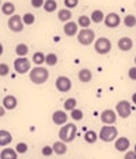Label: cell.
I'll return each mask as SVG.
<instances>
[{
  "label": "cell",
  "mask_w": 136,
  "mask_h": 159,
  "mask_svg": "<svg viewBox=\"0 0 136 159\" xmlns=\"http://www.w3.org/2000/svg\"><path fill=\"white\" fill-rule=\"evenodd\" d=\"M117 120V111H114L112 109H106L101 113V121L105 125H112Z\"/></svg>",
  "instance_id": "cell-10"
},
{
  "label": "cell",
  "mask_w": 136,
  "mask_h": 159,
  "mask_svg": "<svg viewBox=\"0 0 136 159\" xmlns=\"http://www.w3.org/2000/svg\"><path fill=\"white\" fill-rule=\"evenodd\" d=\"M64 34L68 35V37H74V35L78 34V23L76 22H67L64 25Z\"/></svg>",
  "instance_id": "cell-15"
},
{
  "label": "cell",
  "mask_w": 136,
  "mask_h": 159,
  "mask_svg": "<svg viewBox=\"0 0 136 159\" xmlns=\"http://www.w3.org/2000/svg\"><path fill=\"white\" fill-rule=\"evenodd\" d=\"M14 68H15V71L19 75H25L31 71V64L26 57H19V59L14 61Z\"/></svg>",
  "instance_id": "cell-6"
},
{
  "label": "cell",
  "mask_w": 136,
  "mask_h": 159,
  "mask_svg": "<svg viewBox=\"0 0 136 159\" xmlns=\"http://www.w3.org/2000/svg\"><path fill=\"white\" fill-rule=\"evenodd\" d=\"M16 105H18V101L14 95H6L3 98V106L7 110H14L16 107Z\"/></svg>",
  "instance_id": "cell-16"
},
{
  "label": "cell",
  "mask_w": 136,
  "mask_h": 159,
  "mask_svg": "<svg viewBox=\"0 0 136 159\" xmlns=\"http://www.w3.org/2000/svg\"><path fill=\"white\" fill-rule=\"evenodd\" d=\"M0 159H18L16 150H12V148H3L2 154H0Z\"/></svg>",
  "instance_id": "cell-17"
},
{
  "label": "cell",
  "mask_w": 136,
  "mask_h": 159,
  "mask_svg": "<svg viewBox=\"0 0 136 159\" xmlns=\"http://www.w3.org/2000/svg\"><path fill=\"white\" fill-rule=\"evenodd\" d=\"M56 89L59 90L60 93H67L70 91L71 87H72V82H71L70 78L67 76H59L56 79Z\"/></svg>",
  "instance_id": "cell-9"
},
{
  "label": "cell",
  "mask_w": 136,
  "mask_h": 159,
  "mask_svg": "<svg viewBox=\"0 0 136 159\" xmlns=\"http://www.w3.org/2000/svg\"><path fill=\"white\" fill-rule=\"evenodd\" d=\"M94 49L98 55H108L112 49V42L106 37H99L94 42Z\"/></svg>",
  "instance_id": "cell-5"
},
{
  "label": "cell",
  "mask_w": 136,
  "mask_h": 159,
  "mask_svg": "<svg viewBox=\"0 0 136 159\" xmlns=\"http://www.w3.org/2000/svg\"><path fill=\"white\" fill-rule=\"evenodd\" d=\"M57 18H59V20H61V22H70L71 18H72V14L68 8H63V10H59V12H57Z\"/></svg>",
  "instance_id": "cell-20"
},
{
  "label": "cell",
  "mask_w": 136,
  "mask_h": 159,
  "mask_svg": "<svg viewBox=\"0 0 136 159\" xmlns=\"http://www.w3.org/2000/svg\"><path fill=\"white\" fill-rule=\"evenodd\" d=\"M131 146V142L128 137H117L116 142H114V148H116L117 151H120V152H124V151H127L128 148Z\"/></svg>",
  "instance_id": "cell-13"
},
{
  "label": "cell",
  "mask_w": 136,
  "mask_h": 159,
  "mask_svg": "<svg viewBox=\"0 0 136 159\" xmlns=\"http://www.w3.org/2000/svg\"><path fill=\"white\" fill-rule=\"evenodd\" d=\"M135 64H136V57H135Z\"/></svg>",
  "instance_id": "cell-44"
},
{
  "label": "cell",
  "mask_w": 136,
  "mask_h": 159,
  "mask_svg": "<svg viewBox=\"0 0 136 159\" xmlns=\"http://www.w3.org/2000/svg\"><path fill=\"white\" fill-rule=\"evenodd\" d=\"M71 118L75 120V121L83 120V111H82L80 109H74L72 111H71Z\"/></svg>",
  "instance_id": "cell-33"
},
{
  "label": "cell",
  "mask_w": 136,
  "mask_h": 159,
  "mask_svg": "<svg viewBox=\"0 0 136 159\" xmlns=\"http://www.w3.org/2000/svg\"><path fill=\"white\" fill-rule=\"evenodd\" d=\"M45 0H31V6L34 8H40V7H44Z\"/></svg>",
  "instance_id": "cell-38"
},
{
  "label": "cell",
  "mask_w": 136,
  "mask_h": 159,
  "mask_svg": "<svg viewBox=\"0 0 136 159\" xmlns=\"http://www.w3.org/2000/svg\"><path fill=\"white\" fill-rule=\"evenodd\" d=\"M76 38H78V42H79L80 45L88 46L94 42L95 33H94V30H91V29H82L79 33H78Z\"/></svg>",
  "instance_id": "cell-4"
},
{
  "label": "cell",
  "mask_w": 136,
  "mask_h": 159,
  "mask_svg": "<svg viewBox=\"0 0 136 159\" xmlns=\"http://www.w3.org/2000/svg\"><path fill=\"white\" fill-rule=\"evenodd\" d=\"M29 78L34 84H42L49 79V71L44 67H35L29 72Z\"/></svg>",
  "instance_id": "cell-1"
},
{
  "label": "cell",
  "mask_w": 136,
  "mask_h": 159,
  "mask_svg": "<svg viewBox=\"0 0 136 159\" xmlns=\"http://www.w3.org/2000/svg\"><path fill=\"white\" fill-rule=\"evenodd\" d=\"M15 53L19 57H26L29 53V46L26 44H18L15 48Z\"/></svg>",
  "instance_id": "cell-25"
},
{
  "label": "cell",
  "mask_w": 136,
  "mask_h": 159,
  "mask_svg": "<svg viewBox=\"0 0 136 159\" xmlns=\"http://www.w3.org/2000/svg\"><path fill=\"white\" fill-rule=\"evenodd\" d=\"M105 25L108 27H110V29H114V27H117L120 25V22H121V19H120V16L117 15L116 12H110V14H108V15L105 16Z\"/></svg>",
  "instance_id": "cell-11"
},
{
  "label": "cell",
  "mask_w": 136,
  "mask_h": 159,
  "mask_svg": "<svg viewBox=\"0 0 136 159\" xmlns=\"http://www.w3.org/2000/svg\"><path fill=\"white\" fill-rule=\"evenodd\" d=\"M11 142H12V135L8 131H3L2 129V132H0V146L2 147L8 146Z\"/></svg>",
  "instance_id": "cell-19"
},
{
  "label": "cell",
  "mask_w": 136,
  "mask_h": 159,
  "mask_svg": "<svg viewBox=\"0 0 136 159\" xmlns=\"http://www.w3.org/2000/svg\"><path fill=\"white\" fill-rule=\"evenodd\" d=\"M45 59H46V56L42 52H35L33 55V63L35 64V66H41V64H44Z\"/></svg>",
  "instance_id": "cell-27"
},
{
  "label": "cell",
  "mask_w": 136,
  "mask_h": 159,
  "mask_svg": "<svg viewBox=\"0 0 136 159\" xmlns=\"http://www.w3.org/2000/svg\"><path fill=\"white\" fill-rule=\"evenodd\" d=\"M116 111L121 118H128L131 116V103L125 99L120 101L116 105Z\"/></svg>",
  "instance_id": "cell-8"
},
{
  "label": "cell",
  "mask_w": 136,
  "mask_h": 159,
  "mask_svg": "<svg viewBox=\"0 0 136 159\" xmlns=\"http://www.w3.org/2000/svg\"><path fill=\"white\" fill-rule=\"evenodd\" d=\"M76 132H78V128L75 124H66L61 126V129L59 131V137L60 140H63V142L66 143H71L75 140V137H76Z\"/></svg>",
  "instance_id": "cell-2"
},
{
  "label": "cell",
  "mask_w": 136,
  "mask_h": 159,
  "mask_svg": "<svg viewBox=\"0 0 136 159\" xmlns=\"http://www.w3.org/2000/svg\"><path fill=\"white\" fill-rule=\"evenodd\" d=\"M8 72H10V68H8V66L7 64H4V63H2L0 64V76H7L8 75Z\"/></svg>",
  "instance_id": "cell-37"
},
{
  "label": "cell",
  "mask_w": 136,
  "mask_h": 159,
  "mask_svg": "<svg viewBox=\"0 0 136 159\" xmlns=\"http://www.w3.org/2000/svg\"><path fill=\"white\" fill-rule=\"evenodd\" d=\"M41 152L44 157H51V155L55 152V150H53V147H51V146H45V147H42Z\"/></svg>",
  "instance_id": "cell-35"
},
{
  "label": "cell",
  "mask_w": 136,
  "mask_h": 159,
  "mask_svg": "<svg viewBox=\"0 0 136 159\" xmlns=\"http://www.w3.org/2000/svg\"><path fill=\"white\" fill-rule=\"evenodd\" d=\"M15 150H16L18 154H25V152H27L29 147H27L26 143H18L15 146Z\"/></svg>",
  "instance_id": "cell-34"
},
{
  "label": "cell",
  "mask_w": 136,
  "mask_h": 159,
  "mask_svg": "<svg viewBox=\"0 0 136 159\" xmlns=\"http://www.w3.org/2000/svg\"><path fill=\"white\" fill-rule=\"evenodd\" d=\"M57 61H59V59H57V56L55 55V53H48V55H46V59H45L46 66L55 67L56 64H57Z\"/></svg>",
  "instance_id": "cell-29"
},
{
  "label": "cell",
  "mask_w": 136,
  "mask_h": 159,
  "mask_svg": "<svg viewBox=\"0 0 136 159\" xmlns=\"http://www.w3.org/2000/svg\"><path fill=\"white\" fill-rule=\"evenodd\" d=\"M128 76H129L131 80H136V67L129 68V71H128Z\"/></svg>",
  "instance_id": "cell-39"
},
{
  "label": "cell",
  "mask_w": 136,
  "mask_h": 159,
  "mask_svg": "<svg viewBox=\"0 0 136 159\" xmlns=\"http://www.w3.org/2000/svg\"><path fill=\"white\" fill-rule=\"evenodd\" d=\"M134 151H135V152H136V144H135V146H134Z\"/></svg>",
  "instance_id": "cell-43"
},
{
  "label": "cell",
  "mask_w": 136,
  "mask_h": 159,
  "mask_svg": "<svg viewBox=\"0 0 136 159\" xmlns=\"http://www.w3.org/2000/svg\"><path fill=\"white\" fill-rule=\"evenodd\" d=\"M78 3H79V0H64V6H66L68 10L75 8V7L78 6Z\"/></svg>",
  "instance_id": "cell-36"
},
{
  "label": "cell",
  "mask_w": 136,
  "mask_h": 159,
  "mask_svg": "<svg viewBox=\"0 0 136 159\" xmlns=\"http://www.w3.org/2000/svg\"><path fill=\"white\" fill-rule=\"evenodd\" d=\"M53 150H55V154L57 155H64L67 152V143L66 142H63V140H60V142H56L55 144H53Z\"/></svg>",
  "instance_id": "cell-18"
},
{
  "label": "cell",
  "mask_w": 136,
  "mask_h": 159,
  "mask_svg": "<svg viewBox=\"0 0 136 159\" xmlns=\"http://www.w3.org/2000/svg\"><path fill=\"white\" fill-rule=\"evenodd\" d=\"M76 99L75 98H68L66 99V102H64V110H70L72 111L74 109H76Z\"/></svg>",
  "instance_id": "cell-30"
},
{
  "label": "cell",
  "mask_w": 136,
  "mask_h": 159,
  "mask_svg": "<svg viewBox=\"0 0 136 159\" xmlns=\"http://www.w3.org/2000/svg\"><path fill=\"white\" fill-rule=\"evenodd\" d=\"M78 78H79V80H80V82L87 83V82H90V80H91L93 74H91V71H90V70H87V68H83V70H80V71H79V74H78Z\"/></svg>",
  "instance_id": "cell-21"
},
{
  "label": "cell",
  "mask_w": 136,
  "mask_h": 159,
  "mask_svg": "<svg viewBox=\"0 0 136 159\" xmlns=\"http://www.w3.org/2000/svg\"><path fill=\"white\" fill-rule=\"evenodd\" d=\"M117 45H119V48L123 52H128V50H131L134 48V41L129 37H121L119 39V42H117Z\"/></svg>",
  "instance_id": "cell-14"
},
{
  "label": "cell",
  "mask_w": 136,
  "mask_h": 159,
  "mask_svg": "<svg viewBox=\"0 0 136 159\" xmlns=\"http://www.w3.org/2000/svg\"><path fill=\"white\" fill-rule=\"evenodd\" d=\"M117 135H119V131L114 125H103L99 131V139L106 143L114 142L117 139Z\"/></svg>",
  "instance_id": "cell-3"
},
{
  "label": "cell",
  "mask_w": 136,
  "mask_h": 159,
  "mask_svg": "<svg viewBox=\"0 0 136 159\" xmlns=\"http://www.w3.org/2000/svg\"><path fill=\"white\" fill-rule=\"evenodd\" d=\"M22 19H23V23L27 25V26H30V25H33V23L35 22V16H34L31 12L25 14V15L22 16Z\"/></svg>",
  "instance_id": "cell-32"
},
{
  "label": "cell",
  "mask_w": 136,
  "mask_h": 159,
  "mask_svg": "<svg viewBox=\"0 0 136 159\" xmlns=\"http://www.w3.org/2000/svg\"><path fill=\"white\" fill-rule=\"evenodd\" d=\"M105 14H103L101 10H94V11L91 12V15H90V18H91V22H94V23H101V22H103L105 20Z\"/></svg>",
  "instance_id": "cell-22"
},
{
  "label": "cell",
  "mask_w": 136,
  "mask_h": 159,
  "mask_svg": "<svg viewBox=\"0 0 136 159\" xmlns=\"http://www.w3.org/2000/svg\"><path fill=\"white\" fill-rule=\"evenodd\" d=\"M2 12L4 14V15L12 16L14 12H15V6H14L12 3H10V2L3 3V6H2Z\"/></svg>",
  "instance_id": "cell-23"
},
{
  "label": "cell",
  "mask_w": 136,
  "mask_h": 159,
  "mask_svg": "<svg viewBox=\"0 0 136 159\" xmlns=\"http://www.w3.org/2000/svg\"><path fill=\"white\" fill-rule=\"evenodd\" d=\"M90 23H91V18L87 15H82V16H79V19H78V25H79L82 29H88Z\"/></svg>",
  "instance_id": "cell-28"
},
{
  "label": "cell",
  "mask_w": 136,
  "mask_h": 159,
  "mask_svg": "<svg viewBox=\"0 0 136 159\" xmlns=\"http://www.w3.org/2000/svg\"><path fill=\"white\" fill-rule=\"evenodd\" d=\"M4 114H6V111H4V109H3V106H2V107H0V116L3 117Z\"/></svg>",
  "instance_id": "cell-42"
},
{
  "label": "cell",
  "mask_w": 136,
  "mask_h": 159,
  "mask_svg": "<svg viewBox=\"0 0 136 159\" xmlns=\"http://www.w3.org/2000/svg\"><path fill=\"white\" fill-rule=\"evenodd\" d=\"M132 102H134V103L136 105V93L132 94Z\"/></svg>",
  "instance_id": "cell-41"
},
{
  "label": "cell",
  "mask_w": 136,
  "mask_h": 159,
  "mask_svg": "<svg viewBox=\"0 0 136 159\" xmlns=\"http://www.w3.org/2000/svg\"><path fill=\"white\" fill-rule=\"evenodd\" d=\"M123 22L127 27H134V26H136V16L135 15H125Z\"/></svg>",
  "instance_id": "cell-31"
},
{
  "label": "cell",
  "mask_w": 136,
  "mask_h": 159,
  "mask_svg": "<svg viewBox=\"0 0 136 159\" xmlns=\"http://www.w3.org/2000/svg\"><path fill=\"white\" fill-rule=\"evenodd\" d=\"M99 135H97L94 131H87L84 133V142L88 143V144H94L97 140H98Z\"/></svg>",
  "instance_id": "cell-24"
},
{
  "label": "cell",
  "mask_w": 136,
  "mask_h": 159,
  "mask_svg": "<svg viewBox=\"0 0 136 159\" xmlns=\"http://www.w3.org/2000/svg\"><path fill=\"white\" fill-rule=\"evenodd\" d=\"M52 120L56 125H66L68 121V116L64 110H56L52 114Z\"/></svg>",
  "instance_id": "cell-12"
},
{
  "label": "cell",
  "mask_w": 136,
  "mask_h": 159,
  "mask_svg": "<svg viewBox=\"0 0 136 159\" xmlns=\"http://www.w3.org/2000/svg\"><path fill=\"white\" fill-rule=\"evenodd\" d=\"M44 10L46 12H55L57 10V2L56 0H46L44 4Z\"/></svg>",
  "instance_id": "cell-26"
},
{
  "label": "cell",
  "mask_w": 136,
  "mask_h": 159,
  "mask_svg": "<svg viewBox=\"0 0 136 159\" xmlns=\"http://www.w3.org/2000/svg\"><path fill=\"white\" fill-rule=\"evenodd\" d=\"M124 159H136V152L135 151H128V152L125 154Z\"/></svg>",
  "instance_id": "cell-40"
},
{
  "label": "cell",
  "mask_w": 136,
  "mask_h": 159,
  "mask_svg": "<svg viewBox=\"0 0 136 159\" xmlns=\"http://www.w3.org/2000/svg\"><path fill=\"white\" fill-rule=\"evenodd\" d=\"M7 25H8L10 30L14 31V33H20V31L23 30V27H25L22 16L15 15V14H14L12 16L8 18V22H7Z\"/></svg>",
  "instance_id": "cell-7"
}]
</instances>
